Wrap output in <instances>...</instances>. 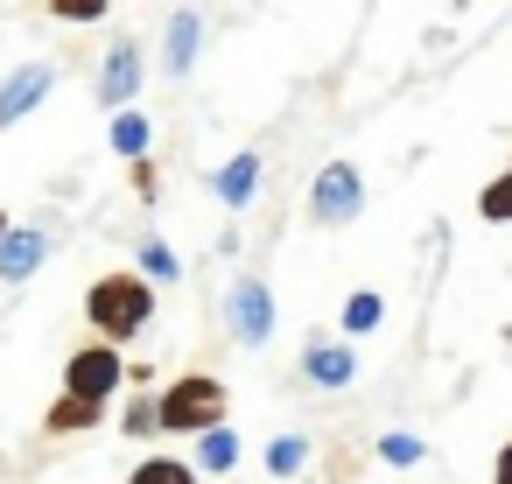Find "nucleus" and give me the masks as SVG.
Listing matches in <instances>:
<instances>
[{"label": "nucleus", "mask_w": 512, "mask_h": 484, "mask_svg": "<svg viewBox=\"0 0 512 484\" xmlns=\"http://www.w3.org/2000/svg\"><path fill=\"white\" fill-rule=\"evenodd\" d=\"M477 218H491V225H512V169H505V176H491V183L477 190Z\"/></svg>", "instance_id": "nucleus-21"}, {"label": "nucleus", "mask_w": 512, "mask_h": 484, "mask_svg": "<svg viewBox=\"0 0 512 484\" xmlns=\"http://www.w3.org/2000/svg\"><path fill=\"white\" fill-rule=\"evenodd\" d=\"M358 211H365V176H358L351 162H323L316 183H309V218L337 232V225H351Z\"/></svg>", "instance_id": "nucleus-6"}, {"label": "nucleus", "mask_w": 512, "mask_h": 484, "mask_svg": "<svg viewBox=\"0 0 512 484\" xmlns=\"http://www.w3.org/2000/svg\"><path fill=\"white\" fill-rule=\"evenodd\" d=\"M155 316V288L141 274H99L85 288V323H92V344H134Z\"/></svg>", "instance_id": "nucleus-1"}, {"label": "nucleus", "mask_w": 512, "mask_h": 484, "mask_svg": "<svg viewBox=\"0 0 512 484\" xmlns=\"http://www.w3.org/2000/svg\"><path fill=\"white\" fill-rule=\"evenodd\" d=\"M99 421H106V407H92V400H71V393H64V400L43 414V428H50V435H85V428H99Z\"/></svg>", "instance_id": "nucleus-17"}, {"label": "nucleus", "mask_w": 512, "mask_h": 484, "mask_svg": "<svg viewBox=\"0 0 512 484\" xmlns=\"http://www.w3.org/2000/svg\"><path fill=\"white\" fill-rule=\"evenodd\" d=\"M253 190H260V148H239V155H225V162L211 169V197H218V211H246Z\"/></svg>", "instance_id": "nucleus-10"}, {"label": "nucleus", "mask_w": 512, "mask_h": 484, "mask_svg": "<svg viewBox=\"0 0 512 484\" xmlns=\"http://www.w3.org/2000/svg\"><path fill=\"white\" fill-rule=\"evenodd\" d=\"M120 386H127V358H120L113 344H85V351H71V358H64V393H71V400L106 407Z\"/></svg>", "instance_id": "nucleus-5"}, {"label": "nucleus", "mask_w": 512, "mask_h": 484, "mask_svg": "<svg viewBox=\"0 0 512 484\" xmlns=\"http://www.w3.org/2000/svg\"><path fill=\"white\" fill-rule=\"evenodd\" d=\"M239 463V428H211L197 435V477H225Z\"/></svg>", "instance_id": "nucleus-15"}, {"label": "nucleus", "mask_w": 512, "mask_h": 484, "mask_svg": "<svg viewBox=\"0 0 512 484\" xmlns=\"http://www.w3.org/2000/svg\"><path fill=\"white\" fill-rule=\"evenodd\" d=\"M421 456H428V442H421V435H407V428H386V435H379V463H393V470H414Z\"/></svg>", "instance_id": "nucleus-20"}, {"label": "nucleus", "mask_w": 512, "mask_h": 484, "mask_svg": "<svg viewBox=\"0 0 512 484\" xmlns=\"http://www.w3.org/2000/svg\"><path fill=\"white\" fill-rule=\"evenodd\" d=\"M197 57H204V15L197 8H176L162 22V78H190Z\"/></svg>", "instance_id": "nucleus-8"}, {"label": "nucleus", "mask_w": 512, "mask_h": 484, "mask_svg": "<svg viewBox=\"0 0 512 484\" xmlns=\"http://www.w3.org/2000/svg\"><path fill=\"white\" fill-rule=\"evenodd\" d=\"M141 85H148V43L141 36H113L106 43V64H99V106L120 120V113H134Z\"/></svg>", "instance_id": "nucleus-4"}, {"label": "nucleus", "mask_w": 512, "mask_h": 484, "mask_svg": "<svg viewBox=\"0 0 512 484\" xmlns=\"http://www.w3.org/2000/svg\"><path fill=\"white\" fill-rule=\"evenodd\" d=\"M64 85V64H50V57H29V64H15L8 78H0V127H22L50 92Z\"/></svg>", "instance_id": "nucleus-7"}, {"label": "nucleus", "mask_w": 512, "mask_h": 484, "mask_svg": "<svg viewBox=\"0 0 512 484\" xmlns=\"http://www.w3.org/2000/svg\"><path fill=\"white\" fill-rule=\"evenodd\" d=\"M309 456H316V442H309L302 428H288V435H274V442H267V477H302V470H309Z\"/></svg>", "instance_id": "nucleus-14"}, {"label": "nucleus", "mask_w": 512, "mask_h": 484, "mask_svg": "<svg viewBox=\"0 0 512 484\" xmlns=\"http://www.w3.org/2000/svg\"><path fill=\"white\" fill-rule=\"evenodd\" d=\"M155 190H162V183H155V162H134V197L155 204Z\"/></svg>", "instance_id": "nucleus-23"}, {"label": "nucleus", "mask_w": 512, "mask_h": 484, "mask_svg": "<svg viewBox=\"0 0 512 484\" xmlns=\"http://www.w3.org/2000/svg\"><path fill=\"white\" fill-rule=\"evenodd\" d=\"M148 141H155V127H148V113L134 106V113H120L113 120V134H106V148L120 155V162H148Z\"/></svg>", "instance_id": "nucleus-13"}, {"label": "nucleus", "mask_w": 512, "mask_h": 484, "mask_svg": "<svg viewBox=\"0 0 512 484\" xmlns=\"http://www.w3.org/2000/svg\"><path fill=\"white\" fill-rule=\"evenodd\" d=\"M218 323H225V337H232L239 351H267V344H274V330H281L274 288H267L260 274H239V281L225 288V302H218Z\"/></svg>", "instance_id": "nucleus-3"}, {"label": "nucleus", "mask_w": 512, "mask_h": 484, "mask_svg": "<svg viewBox=\"0 0 512 484\" xmlns=\"http://www.w3.org/2000/svg\"><path fill=\"white\" fill-rule=\"evenodd\" d=\"M134 274H141L148 288H155V281H162V288H176V281H183V260H176V246H169V239H141V246H134Z\"/></svg>", "instance_id": "nucleus-12"}, {"label": "nucleus", "mask_w": 512, "mask_h": 484, "mask_svg": "<svg viewBox=\"0 0 512 484\" xmlns=\"http://www.w3.org/2000/svg\"><path fill=\"white\" fill-rule=\"evenodd\" d=\"M43 260H50V232H43V225H15L8 239H0V281H8V288L29 281Z\"/></svg>", "instance_id": "nucleus-11"}, {"label": "nucleus", "mask_w": 512, "mask_h": 484, "mask_svg": "<svg viewBox=\"0 0 512 484\" xmlns=\"http://www.w3.org/2000/svg\"><path fill=\"white\" fill-rule=\"evenodd\" d=\"M120 435H162V393H134L120 414Z\"/></svg>", "instance_id": "nucleus-19"}, {"label": "nucleus", "mask_w": 512, "mask_h": 484, "mask_svg": "<svg viewBox=\"0 0 512 484\" xmlns=\"http://www.w3.org/2000/svg\"><path fill=\"white\" fill-rule=\"evenodd\" d=\"M491 484H512V442L498 449V463H491Z\"/></svg>", "instance_id": "nucleus-24"}, {"label": "nucleus", "mask_w": 512, "mask_h": 484, "mask_svg": "<svg viewBox=\"0 0 512 484\" xmlns=\"http://www.w3.org/2000/svg\"><path fill=\"white\" fill-rule=\"evenodd\" d=\"M337 323H344V337H365V330H379V323H386V295H379V288H358V295H344V316H337Z\"/></svg>", "instance_id": "nucleus-16"}, {"label": "nucleus", "mask_w": 512, "mask_h": 484, "mask_svg": "<svg viewBox=\"0 0 512 484\" xmlns=\"http://www.w3.org/2000/svg\"><path fill=\"white\" fill-rule=\"evenodd\" d=\"M302 379H309L316 393H344V386L358 379V351H351V344H330V337H309V344H302Z\"/></svg>", "instance_id": "nucleus-9"}, {"label": "nucleus", "mask_w": 512, "mask_h": 484, "mask_svg": "<svg viewBox=\"0 0 512 484\" xmlns=\"http://www.w3.org/2000/svg\"><path fill=\"white\" fill-rule=\"evenodd\" d=\"M8 232H15V225H8V211H0V239H8Z\"/></svg>", "instance_id": "nucleus-25"}, {"label": "nucleus", "mask_w": 512, "mask_h": 484, "mask_svg": "<svg viewBox=\"0 0 512 484\" xmlns=\"http://www.w3.org/2000/svg\"><path fill=\"white\" fill-rule=\"evenodd\" d=\"M64 22H106V0H57Z\"/></svg>", "instance_id": "nucleus-22"}, {"label": "nucleus", "mask_w": 512, "mask_h": 484, "mask_svg": "<svg viewBox=\"0 0 512 484\" xmlns=\"http://www.w3.org/2000/svg\"><path fill=\"white\" fill-rule=\"evenodd\" d=\"M225 407H232V393L218 372H176L162 386V435H211V428H225Z\"/></svg>", "instance_id": "nucleus-2"}, {"label": "nucleus", "mask_w": 512, "mask_h": 484, "mask_svg": "<svg viewBox=\"0 0 512 484\" xmlns=\"http://www.w3.org/2000/svg\"><path fill=\"white\" fill-rule=\"evenodd\" d=\"M127 484H197V463H183V456H148V463H134Z\"/></svg>", "instance_id": "nucleus-18"}]
</instances>
